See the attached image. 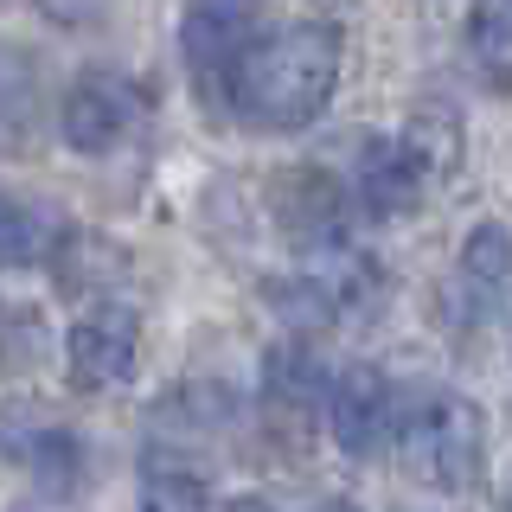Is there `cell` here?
<instances>
[{"label":"cell","mask_w":512,"mask_h":512,"mask_svg":"<svg viewBox=\"0 0 512 512\" xmlns=\"http://www.w3.org/2000/svg\"><path fill=\"white\" fill-rule=\"evenodd\" d=\"M32 103H39V64L20 45H0V135H20L32 122Z\"/></svg>","instance_id":"13"},{"label":"cell","mask_w":512,"mask_h":512,"mask_svg":"<svg viewBox=\"0 0 512 512\" xmlns=\"http://www.w3.org/2000/svg\"><path fill=\"white\" fill-rule=\"evenodd\" d=\"M141 512H212L205 506V487L192 480L186 468H148V480H141Z\"/></svg>","instance_id":"15"},{"label":"cell","mask_w":512,"mask_h":512,"mask_svg":"<svg viewBox=\"0 0 512 512\" xmlns=\"http://www.w3.org/2000/svg\"><path fill=\"white\" fill-rule=\"evenodd\" d=\"M64 244V231L45 212H32L26 199L0 192V269H20V263H39Z\"/></svg>","instance_id":"11"},{"label":"cell","mask_w":512,"mask_h":512,"mask_svg":"<svg viewBox=\"0 0 512 512\" xmlns=\"http://www.w3.org/2000/svg\"><path fill=\"white\" fill-rule=\"evenodd\" d=\"M135 122H141L135 90H128L122 77H103V71L77 77V84L64 90V109H58V135H64V148H77V154L122 148V141L135 135Z\"/></svg>","instance_id":"6"},{"label":"cell","mask_w":512,"mask_h":512,"mask_svg":"<svg viewBox=\"0 0 512 512\" xmlns=\"http://www.w3.org/2000/svg\"><path fill=\"white\" fill-rule=\"evenodd\" d=\"M0 461L32 474L45 493H64L84 474V442L58 423H39V416H0Z\"/></svg>","instance_id":"8"},{"label":"cell","mask_w":512,"mask_h":512,"mask_svg":"<svg viewBox=\"0 0 512 512\" xmlns=\"http://www.w3.org/2000/svg\"><path fill=\"white\" fill-rule=\"evenodd\" d=\"M404 154H410V167L423 173V186H442L448 173L461 167V116L448 103H423V109H410V122H404Z\"/></svg>","instance_id":"10"},{"label":"cell","mask_w":512,"mask_h":512,"mask_svg":"<svg viewBox=\"0 0 512 512\" xmlns=\"http://www.w3.org/2000/svg\"><path fill=\"white\" fill-rule=\"evenodd\" d=\"M135 365H141V327L128 308L103 301V308L71 320V333H64V378L77 391H116V384L135 378Z\"/></svg>","instance_id":"4"},{"label":"cell","mask_w":512,"mask_h":512,"mask_svg":"<svg viewBox=\"0 0 512 512\" xmlns=\"http://www.w3.org/2000/svg\"><path fill=\"white\" fill-rule=\"evenodd\" d=\"M250 45H256V0H186L180 52H186V71L199 77V90L231 96V77Z\"/></svg>","instance_id":"3"},{"label":"cell","mask_w":512,"mask_h":512,"mask_svg":"<svg viewBox=\"0 0 512 512\" xmlns=\"http://www.w3.org/2000/svg\"><path fill=\"white\" fill-rule=\"evenodd\" d=\"M468 32H474V52L487 58L500 77H512V0H474Z\"/></svg>","instance_id":"14"},{"label":"cell","mask_w":512,"mask_h":512,"mask_svg":"<svg viewBox=\"0 0 512 512\" xmlns=\"http://www.w3.org/2000/svg\"><path fill=\"white\" fill-rule=\"evenodd\" d=\"M269 218L282 224L295 244L346 250V192L327 180L320 167H288L269 186Z\"/></svg>","instance_id":"7"},{"label":"cell","mask_w":512,"mask_h":512,"mask_svg":"<svg viewBox=\"0 0 512 512\" xmlns=\"http://www.w3.org/2000/svg\"><path fill=\"white\" fill-rule=\"evenodd\" d=\"M13 512H77V506L64 500V493H32V500H20Z\"/></svg>","instance_id":"17"},{"label":"cell","mask_w":512,"mask_h":512,"mask_svg":"<svg viewBox=\"0 0 512 512\" xmlns=\"http://www.w3.org/2000/svg\"><path fill=\"white\" fill-rule=\"evenodd\" d=\"M212 512H269V506L250 500V493H237V500H224V506H212Z\"/></svg>","instance_id":"18"},{"label":"cell","mask_w":512,"mask_h":512,"mask_svg":"<svg viewBox=\"0 0 512 512\" xmlns=\"http://www.w3.org/2000/svg\"><path fill=\"white\" fill-rule=\"evenodd\" d=\"M340 90V32L333 26H282L256 39L231 77V109L250 128L269 135H295L320 122V109Z\"/></svg>","instance_id":"1"},{"label":"cell","mask_w":512,"mask_h":512,"mask_svg":"<svg viewBox=\"0 0 512 512\" xmlns=\"http://www.w3.org/2000/svg\"><path fill=\"white\" fill-rule=\"evenodd\" d=\"M461 276L474 288H506L512 282V231L500 218H480L461 231Z\"/></svg>","instance_id":"12"},{"label":"cell","mask_w":512,"mask_h":512,"mask_svg":"<svg viewBox=\"0 0 512 512\" xmlns=\"http://www.w3.org/2000/svg\"><path fill=\"white\" fill-rule=\"evenodd\" d=\"M327 423H333V442L346 448V455H384V448L397 442V429H404V416H397V391L391 378L372 372V365H352V372L333 378L327 391Z\"/></svg>","instance_id":"5"},{"label":"cell","mask_w":512,"mask_h":512,"mask_svg":"<svg viewBox=\"0 0 512 512\" xmlns=\"http://www.w3.org/2000/svg\"><path fill=\"white\" fill-rule=\"evenodd\" d=\"M314 512H359V506H352V500H320Z\"/></svg>","instance_id":"19"},{"label":"cell","mask_w":512,"mask_h":512,"mask_svg":"<svg viewBox=\"0 0 512 512\" xmlns=\"http://www.w3.org/2000/svg\"><path fill=\"white\" fill-rule=\"evenodd\" d=\"M45 13H52V20H90V7L96 0H39Z\"/></svg>","instance_id":"16"},{"label":"cell","mask_w":512,"mask_h":512,"mask_svg":"<svg viewBox=\"0 0 512 512\" xmlns=\"http://www.w3.org/2000/svg\"><path fill=\"white\" fill-rule=\"evenodd\" d=\"M423 173L410 167V154H404V141L397 135H372L359 148V199L372 205L378 218H391V212H410L416 199H423Z\"/></svg>","instance_id":"9"},{"label":"cell","mask_w":512,"mask_h":512,"mask_svg":"<svg viewBox=\"0 0 512 512\" xmlns=\"http://www.w3.org/2000/svg\"><path fill=\"white\" fill-rule=\"evenodd\" d=\"M397 442H404L410 480H423L436 493H468L480 480V461H487V416L461 391H429L404 416Z\"/></svg>","instance_id":"2"}]
</instances>
